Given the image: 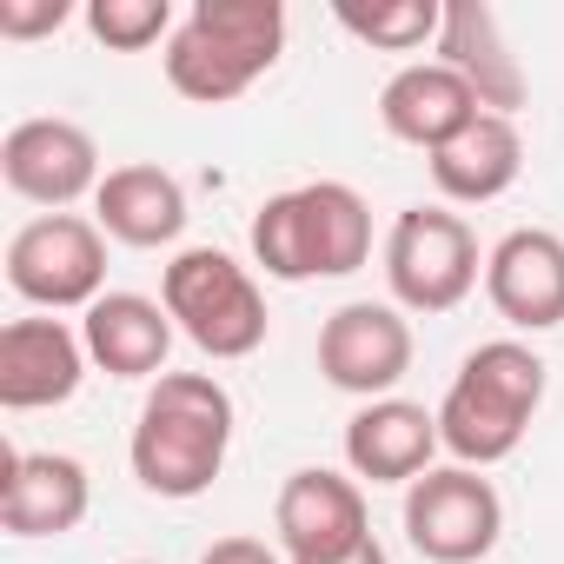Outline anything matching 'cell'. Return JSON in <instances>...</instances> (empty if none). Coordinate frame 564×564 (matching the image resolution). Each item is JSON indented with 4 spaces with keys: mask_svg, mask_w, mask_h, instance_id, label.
<instances>
[{
    "mask_svg": "<svg viewBox=\"0 0 564 564\" xmlns=\"http://www.w3.org/2000/svg\"><path fill=\"white\" fill-rule=\"evenodd\" d=\"M232 452V392L213 372H160L133 425V478L153 498H199Z\"/></svg>",
    "mask_w": 564,
    "mask_h": 564,
    "instance_id": "6da1fadb",
    "label": "cell"
},
{
    "mask_svg": "<svg viewBox=\"0 0 564 564\" xmlns=\"http://www.w3.org/2000/svg\"><path fill=\"white\" fill-rule=\"evenodd\" d=\"M286 54V8L279 0H193L166 41V87L193 107L239 100Z\"/></svg>",
    "mask_w": 564,
    "mask_h": 564,
    "instance_id": "7a4b0ae2",
    "label": "cell"
},
{
    "mask_svg": "<svg viewBox=\"0 0 564 564\" xmlns=\"http://www.w3.org/2000/svg\"><path fill=\"white\" fill-rule=\"evenodd\" d=\"M538 405H544V359L518 339H491L465 352L452 392L438 399V445L458 465L485 471L524 445Z\"/></svg>",
    "mask_w": 564,
    "mask_h": 564,
    "instance_id": "3957f363",
    "label": "cell"
},
{
    "mask_svg": "<svg viewBox=\"0 0 564 564\" xmlns=\"http://www.w3.org/2000/svg\"><path fill=\"white\" fill-rule=\"evenodd\" d=\"M252 259L265 279H346L372 259V213L346 180H313L293 193H272L252 213Z\"/></svg>",
    "mask_w": 564,
    "mask_h": 564,
    "instance_id": "277c9868",
    "label": "cell"
},
{
    "mask_svg": "<svg viewBox=\"0 0 564 564\" xmlns=\"http://www.w3.org/2000/svg\"><path fill=\"white\" fill-rule=\"evenodd\" d=\"M160 306L173 313V326L206 359H252L265 346V293H259V279L219 246L173 252V265L160 279Z\"/></svg>",
    "mask_w": 564,
    "mask_h": 564,
    "instance_id": "5b68a950",
    "label": "cell"
},
{
    "mask_svg": "<svg viewBox=\"0 0 564 564\" xmlns=\"http://www.w3.org/2000/svg\"><path fill=\"white\" fill-rule=\"evenodd\" d=\"M478 232L445 206H405L386 232V286L399 313H458L478 286Z\"/></svg>",
    "mask_w": 564,
    "mask_h": 564,
    "instance_id": "8992f818",
    "label": "cell"
},
{
    "mask_svg": "<svg viewBox=\"0 0 564 564\" xmlns=\"http://www.w3.org/2000/svg\"><path fill=\"white\" fill-rule=\"evenodd\" d=\"M8 286L41 313L107 300V232L94 219H80V213L28 219L8 239Z\"/></svg>",
    "mask_w": 564,
    "mask_h": 564,
    "instance_id": "52a82bcc",
    "label": "cell"
},
{
    "mask_svg": "<svg viewBox=\"0 0 564 564\" xmlns=\"http://www.w3.org/2000/svg\"><path fill=\"white\" fill-rule=\"evenodd\" d=\"M505 531V498L471 465H432L405 485V538L425 564H478Z\"/></svg>",
    "mask_w": 564,
    "mask_h": 564,
    "instance_id": "ba28073f",
    "label": "cell"
},
{
    "mask_svg": "<svg viewBox=\"0 0 564 564\" xmlns=\"http://www.w3.org/2000/svg\"><path fill=\"white\" fill-rule=\"evenodd\" d=\"M272 531H279V551H286L293 564H333V557H346V551H359L372 538L366 491L346 471L306 465V471H293L286 485H279Z\"/></svg>",
    "mask_w": 564,
    "mask_h": 564,
    "instance_id": "9c48e42d",
    "label": "cell"
},
{
    "mask_svg": "<svg viewBox=\"0 0 564 564\" xmlns=\"http://www.w3.org/2000/svg\"><path fill=\"white\" fill-rule=\"evenodd\" d=\"M319 372L333 392L352 399H392V386L412 372V326L399 306L379 300H352L319 326Z\"/></svg>",
    "mask_w": 564,
    "mask_h": 564,
    "instance_id": "30bf717a",
    "label": "cell"
},
{
    "mask_svg": "<svg viewBox=\"0 0 564 564\" xmlns=\"http://www.w3.org/2000/svg\"><path fill=\"white\" fill-rule=\"evenodd\" d=\"M0 180H8L21 199L34 206H74L87 193H100V147L87 127L47 113V120H21L8 127V140H0Z\"/></svg>",
    "mask_w": 564,
    "mask_h": 564,
    "instance_id": "8fae6325",
    "label": "cell"
},
{
    "mask_svg": "<svg viewBox=\"0 0 564 564\" xmlns=\"http://www.w3.org/2000/svg\"><path fill=\"white\" fill-rule=\"evenodd\" d=\"M94 505L87 465L67 452H14L0 445V531L8 538H67Z\"/></svg>",
    "mask_w": 564,
    "mask_h": 564,
    "instance_id": "7c38bea8",
    "label": "cell"
},
{
    "mask_svg": "<svg viewBox=\"0 0 564 564\" xmlns=\"http://www.w3.org/2000/svg\"><path fill=\"white\" fill-rule=\"evenodd\" d=\"M87 339L67 319H14L0 326V405L8 412H47L67 405L87 379Z\"/></svg>",
    "mask_w": 564,
    "mask_h": 564,
    "instance_id": "4fadbf2b",
    "label": "cell"
},
{
    "mask_svg": "<svg viewBox=\"0 0 564 564\" xmlns=\"http://www.w3.org/2000/svg\"><path fill=\"white\" fill-rule=\"evenodd\" d=\"M485 293L505 326L551 333L564 326V239L544 226H518L485 252Z\"/></svg>",
    "mask_w": 564,
    "mask_h": 564,
    "instance_id": "5bb4252c",
    "label": "cell"
},
{
    "mask_svg": "<svg viewBox=\"0 0 564 564\" xmlns=\"http://www.w3.org/2000/svg\"><path fill=\"white\" fill-rule=\"evenodd\" d=\"M438 458V412L412 399H372L346 419V465L372 485H419Z\"/></svg>",
    "mask_w": 564,
    "mask_h": 564,
    "instance_id": "9a60e30c",
    "label": "cell"
},
{
    "mask_svg": "<svg viewBox=\"0 0 564 564\" xmlns=\"http://www.w3.org/2000/svg\"><path fill=\"white\" fill-rule=\"evenodd\" d=\"M478 94L445 67V61H412L399 67L386 87H379V120L392 140L419 147V153H438L445 140H458L471 120H478Z\"/></svg>",
    "mask_w": 564,
    "mask_h": 564,
    "instance_id": "2e32d148",
    "label": "cell"
},
{
    "mask_svg": "<svg viewBox=\"0 0 564 564\" xmlns=\"http://www.w3.org/2000/svg\"><path fill=\"white\" fill-rule=\"evenodd\" d=\"M438 61L478 94L485 113L511 120V113L524 107V67H518V54L505 47V28H498V14L485 8V0H452V8H445Z\"/></svg>",
    "mask_w": 564,
    "mask_h": 564,
    "instance_id": "e0dca14e",
    "label": "cell"
},
{
    "mask_svg": "<svg viewBox=\"0 0 564 564\" xmlns=\"http://www.w3.org/2000/svg\"><path fill=\"white\" fill-rule=\"evenodd\" d=\"M173 313L147 293H107L87 306L80 319V339H87V359L107 372V379H160L166 372V352H173Z\"/></svg>",
    "mask_w": 564,
    "mask_h": 564,
    "instance_id": "ac0fdd59",
    "label": "cell"
},
{
    "mask_svg": "<svg viewBox=\"0 0 564 564\" xmlns=\"http://www.w3.org/2000/svg\"><path fill=\"white\" fill-rule=\"evenodd\" d=\"M432 166V186L452 199V206H491L498 193L518 186L524 173V140H518V120H498V113H478L458 140H445L438 153H425Z\"/></svg>",
    "mask_w": 564,
    "mask_h": 564,
    "instance_id": "d6986e66",
    "label": "cell"
},
{
    "mask_svg": "<svg viewBox=\"0 0 564 564\" xmlns=\"http://www.w3.org/2000/svg\"><path fill=\"white\" fill-rule=\"evenodd\" d=\"M94 226L120 246H173L186 232V186L166 166H113L94 193Z\"/></svg>",
    "mask_w": 564,
    "mask_h": 564,
    "instance_id": "ffe728a7",
    "label": "cell"
},
{
    "mask_svg": "<svg viewBox=\"0 0 564 564\" xmlns=\"http://www.w3.org/2000/svg\"><path fill=\"white\" fill-rule=\"evenodd\" d=\"M352 41H366V47H379V54H419L425 41H438V28H445V8L438 0H399V8H339L333 14Z\"/></svg>",
    "mask_w": 564,
    "mask_h": 564,
    "instance_id": "44dd1931",
    "label": "cell"
},
{
    "mask_svg": "<svg viewBox=\"0 0 564 564\" xmlns=\"http://www.w3.org/2000/svg\"><path fill=\"white\" fill-rule=\"evenodd\" d=\"M173 0H94L87 34L113 54H147L153 41H173Z\"/></svg>",
    "mask_w": 564,
    "mask_h": 564,
    "instance_id": "7402d4cb",
    "label": "cell"
},
{
    "mask_svg": "<svg viewBox=\"0 0 564 564\" xmlns=\"http://www.w3.org/2000/svg\"><path fill=\"white\" fill-rule=\"evenodd\" d=\"M74 21L67 0H0V41H41Z\"/></svg>",
    "mask_w": 564,
    "mask_h": 564,
    "instance_id": "603a6c76",
    "label": "cell"
},
{
    "mask_svg": "<svg viewBox=\"0 0 564 564\" xmlns=\"http://www.w3.org/2000/svg\"><path fill=\"white\" fill-rule=\"evenodd\" d=\"M199 564H279V551L259 544V538H219V544L199 551Z\"/></svg>",
    "mask_w": 564,
    "mask_h": 564,
    "instance_id": "cb8c5ba5",
    "label": "cell"
},
{
    "mask_svg": "<svg viewBox=\"0 0 564 564\" xmlns=\"http://www.w3.org/2000/svg\"><path fill=\"white\" fill-rule=\"evenodd\" d=\"M333 564H392V557H386V544H379V538H366L359 551H346V557H333Z\"/></svg>",
    "mask_w": 564,
    "mask_h": 564,
    "instance_id": "d4e9b609",
    "label": "cell"
},
{
    "mask_svg": "<svg viewBox=\"0 0 564 564\" xmlns=\"http://www.w3.org/2000/svg\"><path fill=\"white\" fill-rule=\"evenodd\" d=\"M127 564H153V557H127Z\"/></svg>",
    "mask_w": 564,
    "mask_h": 564,
    "instance_id": "484cf974",
    "label": "cell"
}]
</instances>
